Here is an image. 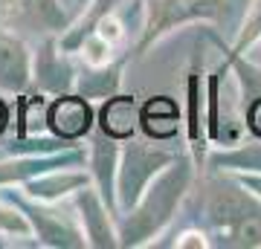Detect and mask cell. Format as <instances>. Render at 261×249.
<instances>
[{"label": "cell", "instance_id": "obj_1", "mask_svg": "<svg viewBox=\"0 0 261 249\" xmlns=\"http://www.w3.org/2000/svg\"><path fill=\"white\" fill-rule=\"evenodd\" d=\"M195 174L197 165L189 157V151L177 154V159L148 183L137 206L119 214V226H116L119 246H151L154 238L174 220L180 203L186 200L189 188L195 183Z\"/></svg>", "mask_w": 261, "mask_h": 249}, {"label": "cell", "instance_id": "obj_2", "mask_svg": "<svg viewBox=\"0 0 261 249\" xmlns=\"http://www.w3.org/2000/svg\"><path fill=\"white\" fill-rule=\"evenodd\" d=\"M203 229L218 249H261V197L232 174H215L203 200Z\"/></svg>", "mask_w": 261, "mask_h": 249}, {"label": "cell", "instance_id": "obj_3", "mask_svg": "<svg viewBox=\"0 0 261 249\" xmlns=\"http://www.w3.org/2000/svg\"><path fill=\"white\" fill-rule=\"evenodd\" d=\"M250 3L252 0H145V26L134 52H128V61L145 56L168 32L189 23H212L218 26V35L232 44Z\"/></svg>", "mask_w": 261, "mask_h": 249}, {"label": "cell", "instance_id": "obj_4", "mask_svg": "<svg viewBox=\"0 0 261 249\" xmlns=\"http://www.w3.org/2000/svg\"><path fill=\"white\" fill-rule=\"evenodd\" d=\"M177 159V151L145 142H128L119 151V168H116V200H119V214L137 206L148 183Z\"/></svg>", "mask_w": 261, "mask_h": 249}, {"label": "cell", "instance_id": "obj_5", "mask_svg": "<svg viewBox=\"0 0 261 249\" xmlns=\"http://www.w3.org/2000/svg\"><path fill=\"white\" fill-rule=\"evenodd\" d=\"M203 44L195 46V56L186 75V151L195 159L197 171H203L209 157V136H206V73H203Z\"/></svg>", "mask_w": 261, "mask_h": 249}, {"label": "cell", "instance_id": "obj_6", "mask_svg": "<svg viewBox=\"0 0 261 249\" xmlns=\"http://www.w3.org/2000/svg\"><path fill=\"white\" fill-rule=\"evenodd\" d=\"M47 125L58 139L73 142L93 130V107L84 96H61L49 104Z\"/></svg>", "mask_w": 261, "mask_h": 249}, {"label": "cell", "instance_id": "obj_7", "mask_svg": "<svg viewBox=\"0 0 261 249\" xmlns=\"http://www.w3.org/2000/svg\"><path fill=\"white\" fill-rule=\"evenodd\" d=\"M0 15L9 23L32 29H64L70 23L58 0H0Z\"/></svg>", "mask_w": 261, "mask_h": 249}, {"label": "cell", "instance_id": "obj_8", "mask_svg": "<svg viewBox=\"0 0 261 249\" xmlns=\"http://www.w3.org/2000/svg\"><path fill=\"white\" fill-rule=\"evenodd\" d=\"M79 209H82L84 235H87L90 246H119V235L113 229L116 214L108 209L102 194L96 191V188L82 185V191H79Z\"/></svg>", "mask_w": 261, "mask_h": 249}, {"label": "cell", "instance_id": "obj_9", "mask_svg": "<svg viewBox=\"0 0 261 249\" xmlns=\"http://www.w3.org/2000/svg\"><path fill=\"white\" fill-rule=\"evenodd\" d=\"M90 165H93V180L99 185V194L108 203L116 220H119V200H116V168H119V145L116 139L108 136V133H96L93 136V157H90Z\"/></svg>", "mask_w": 261, "mask_h": 249}, {"label": "cell", "instance_id": "obj_10", "mask_svg": "<svg viewBox=\"0 0 261 249\" xmlns=\"http://www.w3.org/2000/svg\"><path fill=\"white\" fill-rule=\"evenodd\" d=\"M206 165L212 174H261V139L235 142L226 148H209Z\"/></svg>", "mask_w": 261, "mask_h": 249}, {"label": "cell", "instance_id": "obj_11", "mask_svg": "<svg viewBox=\"0 0 261 249\" xmlns=\"http://www.w3.org/2000/svg\"><path fill=\"white\" fill-rule=\"evenodd\" d=\"M180 125H183V116H180V107L171 96H151L140 107V128L154 142L174 139L180 133Z\"/></svg>", "mask_w": 261, "mask_h": 249}, {"label": "cell", "instance_id": "obj_12", "mask_svg": "<svg viewBox=\"0 0 261 249\" xmlns=\"http://www.w3.org/2000/svg\"><path fill=\"white\" fill-rule=\"evenodd\" d=\"M140 125V104L134 96H122V93H113L108 96L99 110V130L113 136L116 142L122 139H130L134 130Z\"/></svg>", "mask_w": 261, "mask_h": 249}, {"label": "cell", "instance_id": "obj_13", "mask_svg": "<svg viewBox=\"0 0 261 249\" xmlns=\"http://www.w3.org/2000/svg\"><path fill=\"white\" fill-rule=\"evenodd\" d=\"M125 64H128V58L122 56L116 61H111V64L90 67L82 78H75L79 93H82L84 99H108V96H113L122 84V67Z\"/></svg>", "mask_w": 261, "mask_h": 249}, {"label": "cell", "instance_id": "obj_14", "mask_svg": "<svg viewBox=\"0 0 261 249\" xmlns=\"http://www.w3.org/2000/svg\"><path fill=\"white\" fill-rule=\"evenodd\" d=\"M87 185V174H79V171H61V174H53V177H44L38 183L29 185V194L32 197H41V200H53V197H61L67 191H75Z\"/></svg>", "mask_w": 261, "mask_h": 249}, {"label": "cell", "instance_id": "obj_15", "mask_svg": "<svg viewBox=\"0 0 261 249\" xmlns=\"http://www.w3.org/2000/svg\"><path fill=\"white\" fill-rule=\"evenodd\" d=\"M119 3H122V0H93V3H90V9L84 12V18H82V23H79V29L67 32V35L61 38V46H64L67 52H75V49H79V44L84 41V35H90V32H93V26L99 23V18L111 15Z\"/></svg>", "mask_w": 261, "mask_h": 249}, {"label": "cell", "instance_id": "obj_16", "mask_svg": "<svg viewBox=\"0 0 261 249\" xmlns=\"http://www.w3.org/2000/svg\"><path fill=\"white\" fill-rule=\"evenodd\" d=\"M258 38H261V0H252L247 15H244V23H241V29H238V35H235V41L229 44V52L247 56V49H250Z\"/></svg>", "mask_w": 261, "mask_h": 249}, {"label": "cell", "instance_id": "obj_17", "mask_svg": "<svg viewBox=\"0 0 261 249\" xmlns=\"http://www.w3.org/2000/svg\"><path fill=\"white\" fill-rule=\"evenodd\" d=\"M166 246H177V249H209L212 240L206 235L203 226H192V229H183L180 235H174V240H168Z\"/></svg>", "mask_w": 261, "mask_h": 249}, {"label": "cell", "instance_id": "obj_18", "mask_svg": "<svg viewBox=\"0 0 261 249\" xmlns=\"http://www.w3.org/2000/svg\"><path fill=\"white\" fill-rule=\"evenodd\" d=\"M244 110V128L250 130L255 139H261V96L258 99H252L247 107H241Z\"/></svg>", "mask_w": 261, "mask_h": 249}, {"label": "cell", "instance_id": "obj_19", "mask_svg": "<svg viewBox=\"0 0 261 249\" xmlns=\"http://www.w3.org/2000/svg\"><path fill=\"white\" fill-rule=\"evenodd\" d=\"M244 188H250L252 194H258L261 197V174H232Z\"/></svg>", "mask_w": 261, "mask_h": 249}, {"label": "cell", "instance_id": "obj_20", "mask_svg": "<svg viewBox=\"0 0 261 249\" xmlns=\"http://www.w3.org/2000/svg\"><path fill=\"white\" fill-rule=\"evenodd\" d=\"M247 58H250L252 64H258V67H261V38L250 46V49H247Z\"/></svg>", "mask_w": 261, "mask_h": 249}, {"label": "cell", "instance_id": "obj_21", "mask_svg": "<svg viewBox=\"0 0 261 249\" xmlns=\"http://www.w3.org/2000/svg\"><path fill=\"white\" fill-rule=\"evenodd\" d=\"M6 128V104L0 102V130Z\"/></svg>", "mask_w": 261, "mask_h": 249}]
</instances>
